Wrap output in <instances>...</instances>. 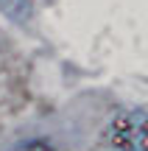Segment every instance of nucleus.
<instances>
[{"label": "nucleus", "instance_id": "nucleus-1", "mask_svg": "<svg viewBox=\"0 0 148 151\" xmlns=\"http://www.w3.org/2000/svg\"><path fill=\"white\" fill-rule=\"evenodd\" d=\"M145 109L134 106V109H123L112 118L109 129H106V137L117 151H145Z\"/></svg>", "mask_w": 148, "mask_h": 151}, {"label": "nucleus", "instance_id": "nucleus-2", "mask_svg": "<svg viewBox=\"0 0 148 151\" xmlns=\"http://www.w3.org/2000/svg\"><path fill=\"white\" fill-rule=\"evenodd\" d=\"M0 9L9 20L14 22H25L31 17V0H0Z\"/></svg>", "mask_w": 148, "mask_h": 151}, {"label": "nucleus", "instance_id": "nucleus-3", "mask_svg": "<svg viewBox=\"0 0 148 151\" xmlns=\"http://www.w3.org/2000/svg\"><path fill=\"white\" fill-rule=\"evenodd\" d=\"M11 151H53L48 143H22V146L11 148Z\"/></svg>", "mask_w": 148, "mask_h": 151}]
</instances>
